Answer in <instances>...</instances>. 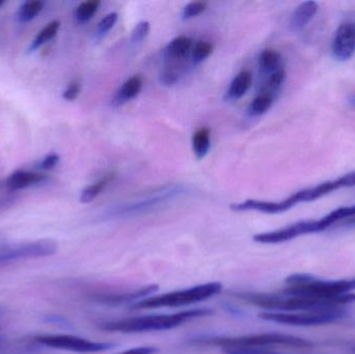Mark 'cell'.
I'll use <instances>...</instances> for the list:
<instances>
[{"label":"cell","instance_id":"obj_1","mask_svg":"<svg viewBox=\"0 0 355 354\" xmlns=\"http://www.w3.org/2000/svg\"><path fill=\"white\" fill-rule=\"evenodd\" d=\"M288 288L284 294L304 299L334 301L340 306L355 301V278L327 281L306 274H295L285 280Z\"/></svg>","mask_w":355,"mask_h":354},{"label":"cell","instance_id":"obj_2","mask_svg":"<svg viewBox=\"0 0 355 354\" xmlns=\"http://www.w3.org/2000/svg\"><path fill=\"white\" fill-rule=\"evenodd\" d=\"M212 310L196 309L166 315H149L129 318L118 321L104 322L99 326L104 332L139 334V333L160 332L173 330L186 322L212 315Z\"/></svg>","mask_w":355,"mask_h":354},{"label":"cell","instance_id":"obj_3","mask_svg":"<svg viewBox=\"0 0 355 354\" xmlns=\"http://www.w3.org/2000/svg\"><path fill=\"white\" fill-rule=\"evenodd\" d=\"M192 344L220 347L221 349H267L270 347H291L311 348L313 343L300 337L290 335L266 333L242 337H205L193 339Z\"/></svg>","mask_w":355,"mask_h":354},{"label":"cell","instance_id":"obj_4","mask_svg":"<svg viewBox=\"0 0 355 354\" xmlns=\"http://www.w3.org/2000/svg\"><path fill=\"white\" fill-rule=\"evenodd\" d=\"M223 284L218 282L198 285L191 288L166 293L158 297H148L131 306V310L160 309V308H180L184 306L202 303L212 299L223 291Z\"/></svg>","mask_w":355,"mask_h":354},{"label":"cell","instance_id":"obj_5","mask_svg":"<svg viewBox=\"0 0 355 354\" xmlns=\"http://www.w3.org/2000/svg\"><path fill=\"white\" fill-rule=\"evenodd\" d=\"M347 315L345 310H329L319 312H264L258 317L265 321L275 322L290 326H327L343 319Z\"/></svg>","mask_w":355,"mask_h":354},{"label":"cell","instance_id":"obj_6","mask_svg":"<svg viewBox=\"0 0 355 354\" xmlns=\"http://www.w3.org/2000/svg\"><path fill=\"white\" fill-rule=\"evenodd\" d=\"M35 341L37 344L49 348L78 353H101L114 348L112 343L93 342L70 335H40L35 337Z\"/></svg>","mask_w":355,"mask_h":354},{"label":"cell","instance_id":"obj_7","mask_svg":"<svg viewBox=\"0 0 355 354\" xmlns=\"http://www.w3.org/2000/svg\"><path fill=\"white\" fill-rule=\"evenodd\" d=\"M186 187L183 185H174L166 189H162L159 193L147 199L141 200L135 203L126 204L121 207L114 208L107 212L108 218H127V216L139 215L154 209L157 206L162 205L175 197H180L186 193Z\"/></svg>","mask_w":355,"mask_h":354},{"label":"cell","instance_id":"obj_8","mask_svg":"<svg viewBox=\"0 0 355 354\" xmlns=\"http://www.w3.org/2000/svg\"><path fill=\"white\" fill-rule=\"evenodd\" d=\"M58 251V245L52 240H40L12 249H0V266L8 265L24 259L49 257Z\"/></svg>","mask_w":355,"mask_h":354},{"label":"cell","instance_id":"obj_9","mask_svg":"<svg viewBox=\"0 0 355 354\" xmlns=\"http://www.w3.org/2000/svg\"><path fill=\"white\" fill-rule=\"evenodd\" d=\"M355 186V170L343 175L335 180L325 181L316 186L308 187L302 189L294 195H290L293 206L300 203H309V202L317 201L329 193H335L342 188H349Z\"/></svg>","mask_w":355,"mask_h":354},{"label":"cell","instance_id":"obj_10","mask_svg":"<svg viewBox=\"0 0 355 354\" xmlns=\"http://www.w3.org/2000/svg\"><path fill=\"white\" fill-rule=\"evenodd\" d=\"M331 54L337 62H345L355 54V22L345 21L336 30L331 43Z\"/></svg>","mask_w":355,"mask_h":354},{"label":"cell","instance_id":"obj_11","mask_svg":"<svg viewBox=\"0 0 355 354\" xmlns=\"http://www.w3.org/2000/svg\"><path fill=\"white\" fill-rule=\"evenodd\" d=\"M311 229H312L311 220H302V222H295V224H290V226L279 229V230L260 233V234L254 235L252 239L254 242L262 243V245H277V243L293 240V239L304 236V235L313 234V231Z\"/></svg>","mask_w":355,"mask_h":354},{"label":"cell","instance_id":"obj_12","mask_svg":"<svg viewBox=\"0 0 355 354\" xmlns=\"http://www.w3.org/2000/svg\"><path fill=\"white\" fill-rule=\"evenodd\" d=\"M158 285H149V286L141 287L137 290L129 291V292L121 293H99V294H94L92 297L96 303H102L106 306H122L126 303H137V301H143L148 299L149 295H153L157 292Z\"/></svg>","mask_w":355,"mask_h":354},{"label":"cell","instance_id":"obj_13","mask_svg":"<svg viewBox=\"0 0 355 354\" xmlns=\"http://www.w3.org/2000/svg\"><path fill=\"white\" fill-rule=\"evenodd\" d=\"M47 180V176L31 170H17L6 181V187L10 191H21Z\"/></svg>","mask_w":355,"mask_h":354},{"label":"cell","instance_id":"obj_14","mask_svg":"<svg viewBox=\"0 0 355 354\" xmlns=\"http://www.w3.org/2000/svg\"><path fill=\"white\" fill-rule=\"evenodd\" d=\"M319 10V4L316 1L302 2L300 6H296L290 20L292 29L295 31H300L306 28L311 21L316 17Z\"/></svg>","mask_w":355,"mask_h":354},{"label":"cell","instance_id":"obj_15","mask_svg":"<svg viewBox=\"0 0 355 354\" xmlns=\"http://www.w3.org/2000/svg\"><path fill=\"white\" fill-rule=\"evenodd\" d=\"M141 89H143V79H141V77L139 75L130 77L118 89L114 99H112V104L114 106L124 105L127 102L137 98L141 93Z\"/></svg>","mask_w":355,"mask_h":354},{"label":"cell","instance_id":"obj_16","mask_svg":"<svg viewBox=\"0 0 355 354\" xmlns=\"http://www.w3.org/2000/svg\"><path fill=\"white\" fill-rule=\"evenodd\" d=\"M252 85V73L248 70L241 71L232 80L231 85L227 89L225 99L233 100V101L234 100H239L240 98L243 97L248 93Z\"/></svg>","mask_w":355,"mask_h":354},{"label":"cell","instance_id":"obj_17","mask_svg":"<svg viewBox=\"0 0 355 354\" xmlns=\"http://www.w3.org/2000/svg\"><path fill=\"white\" fill-rule=\"evenodd\" d=\"M192 45L193 43L190 37L180 35L172 39L164 48V56L172 60L185 57L191 51Z\"/></svg>","mask_w":355,"mask_h":354},{"label":"cell","instance_id":"obj_18","mask_svg":"<svg viewBox=\"0 0 355 354\" xmlns=\"http://www.w3.org/2000/svg\"><path fill=\"white\" fill-rule=\"evenodd\" d=\"M60 28V22L58 20H53L48 23V24H46L45 26L37 33L35 39L31 41V46H29L28 48L29 53L37 51L42 46L45 45L48 42L53 39L54 37H56V35H58Z\"/></svg>","mask_w":355,"mask_h":354},{"label":"cell","instance_id":"obj_19","mask_svg":"<svg viewBox=\"0 0 355 354\" xmlns=\"http://www.w3.org/2000/svg\"><path fill=\"white\" fill-rule=\"evenodd\" d=\"M210 129L202 127L192 135V151L198 159H204L210 150Z\"/></svg>","mask_w":355,"mask_h":354},{"label":"cell","instance_id":"obj_20","mask_svg":"<svg viewBox=\"0 0 355 354\" xmlns=\"http://www.w3.org/2000/svg\"><path fill=\"white\" fill-rule=\"evenodd\" d=\"M275 102V95L269 91H262L248 106V114L252 116H260L266 114Z\"/></svg>","mask_w":355,"mask_h":354},{"label":"cell","instance_id":"obj_21","mask_svg":"<svg viewBox=\"0 0 355 354\" xmlns=\"http://www.w3.org/2000/svg\"><path fill=\"white\" fill-rule=\"evenodd\" d=\"M258 62L262 72L271 74L282 68V55L277 50L265 49L259 55Z\"/></svg>","mask_w":355,"mask_h":354},{"label":"cell","instance_id":"obj_22","mask_svg":"<svg viewBox=\"0 0 355 354\" xmlns=\"http://www.w3.org/2000/svg\"><path fill=\"white\" fill-rule=\"evenodd\" d=\"M44 2L40 0H31L21 4L17 12V20L20 23H28L33 21L44 8Z\"/></svg>","mask_w":355,"mask_h":354},{"label":"cell","instance_id":"obj_23","mask_svg":"<svg viewBox=\"0 0 355 354\" xmlns=\"http://www.w3.org/2000/svg\"><path fill=\"white\" fill-rule=\"evenodd\" d=\"M114 175L112 174L110 176L105 177V178L101 179V180L97 181V182L93 183V184L89 185L83 189V193L80 195V202L83 204H89L93 202L102 191L105 189L107 186L108 183L110 181L114 180Z\"/></svg>","mask_w":355,"mask_h":354},{"label":"cell","instance_id":"obj_24","mask_svg":"<svg viewBox=\"0 0 355 354\" xmlns=\"http://www.w3.org/2000/svg\"><path fill=\"white\" fill-rule=\"evenodd\" d=\"M101 2L99 0H87V1L81 2L76 10H75L74 17L79 23H85L93 18L94 15L99 10Z\"/></svg>","mask_w":355,"mask_h":354},{"label":"cell","instance_id":"obj_25","mask_svg":"<svg viewBox=\"0 0 355 354\" xmlns=\"http://www.w3.org/2000/svg\"><path fill=\"white\" fill-rule=\"evenodd\" d=\"M286 77H287V73H286L285 69L283 67L277 69V71L269 74L268 79H267L266 85H265L263 91H269V93L275 96V94L279 93V89H282L284 83H285Z\"/></svg>","mask_w":355,"mask_h":354},{"label":"cell","instance_id":"obj_26","mask_svg":"<svg viewBox=\"0 0 355 354\" xmlns=\"http://www.w3.org/2000/svg\"><path fill=\"white\" fill-rule=\"evenodd\" d=\"M213 46L211 43L207 41H196V43L192 45L191 51V60L194 64H200L204 62L206 58L210 56L212 53Z\"/></svg>","mask_w":355,"mask_h":354},{"label":"cell","instance_id":"obj_27","mask_svg":"<svg viewBox=\"0 0 355 354\" xmlns=\"http://www.w3.org/2000/svg\"><path fill=\"white\" fill-rule=\"evenodd\" d=\"M207 2L205 1H192L184 6L181 12V19L183 21L190 20L194 17L198 16L206 10Z\"/></svg>","mask_w":355,"mask_h":354},{"label":"cell","instance_id":"obj_28","mask_svg":"<svg viewBox=\"0 0 355 354\" xmlns=\"http://www.w3.org/2000/svg\"><path fill=\"white\" fill-rule=\"evenodd\" d=\"M119 15L118 12H110L106 15L99 23H98L97 30H96V35L98 37H102L105 35L112 27L116 24L118 21Z\"/></svg>","mask_w":355,"mask_h":354},{"label":"cell","instance_id":"obj_29","mask_svg":"<svg viewBox=\"0 0 355 354\" xmlns=\"http://www.w3.org/2000/svg\"><path fill=\"white\" fill-rule=\"evenodd\" d=\"M150 29H151L150 23L148 21H141L135 27L131 33V42L133 44L141 43L149 35Z\"/></svg>","mask_w":355,"mask_h":354},{"label":"cell","instance_id":"obj_30","mask_svg":"<svg viewBox=\"0 0 355 354\" xmlns=\"http://www.w3.org/2000/svg\"><path fill=\"white\" fill-rule=\"evenodd\" d=\"M179 81V73L175 69L166 68L160 74V82L166 87H172Z\"/></svg>","mask_w":355,"mask_h":354},{"label":"cell","instance_id":"obj_31","mask_svg":"<svg viewBox=\"0 0 355 354\" xmlns=\"http://www.w3.org/2000/svg\"><path fill=\"white\" fill-rule=\"evenodd\" d=\"M80 91V83L76 80L72 81V82L67 87V89H64V93H62V99L66 100V101H74V100H76L77 97H78Z\"/></svg>","mask_w":355,"mask_h":354},{"label":"cell","instance_id":"obj_32","mask_svg":"<svg viewBox=\"0 0 355 354\" xmlns=\"http://www.w3.org/2000/svg\"><path fill=\"white\" fill-rule=\"evenodd\" d=\"M60 155L55 153L48 154L40 161L39 168L42 170H51L60 163Z\"/></svg>","mask_w":355,"mask_h":354},{"label":"cell","instance_id":"obj_33","mask_svg":"<svg viewBox=\"0 0 355 354\" xmlns=\"http://www.w3.org/2000/svg\"><path fill=\"white\" fill-rule=\"evenodd\" d=\"M225 354H286L275 353L268 349H223Z\"/></svg>","mask_w":355,"mask_h":354},{"label":"cell","instance_id":"obj_34","mask_svg":"<svg viewBox=\"0 0 355 354\" xmlns=\"http://www.w3.org/2000/svg\"><path fill=\"white\" fill-rule=\"evenodd\" d=\"M158 351H159V349L154 346H143L131 348L119 354H156Z\"/></svg>","mask_w":355,"mask_h":354},{"label":"cell","instance_id":"obj_35","mask_svg":"<svg viewBox=\"0 0 355 354\" xmlns=\"http://www.w3.org/2000/svg\"><path fill=\"white\" fill-rule=\"evenodd\" d=\"M348 104H349L352 107L355 108V94L349 96V98H348Z\"/></svg>","mask_w":355,"mask_h":354},{"label":"cell","instance_id":"obj_36","mask_svg":"<svg viewBox=\"0 0 355 354\" xmlns=\"http://www.w3.org/2000/svg\"><path fill=\"white\" fill-rule=\"evenodd\" d=\"M344 226H345V227L355 226V218H349V220H348L347 222H344Z\"/></svg>","mask_w":355,"mask_h":354},{"label":"cell","instance_id":"obj_37","mask_svg":"<svg viewBox=\"0 0 355 354\" xmlns=\"http://www.w3.org/2000/svg\"><path fill=\"white\" fill-rule=\"evenodd\" d=\"M2 315H3V310H2V308L0 307V318L2 317Z\"/></svg>","mask_w":355,"mask_h":354},{"label":"cell","instance_id":"obj_38","mask_svg":"<svg viewBox=\"0 0 355 354\" xmlns=\"http://www.w3.org/2000/svg\"><path fill=\"white\" fill-rule=\"evenodd\" d=\"M3 4H4L3 0H0V8H1V6H3Z\"/></svg>","mask_w":355,"mask_h":354}]
</instances>
